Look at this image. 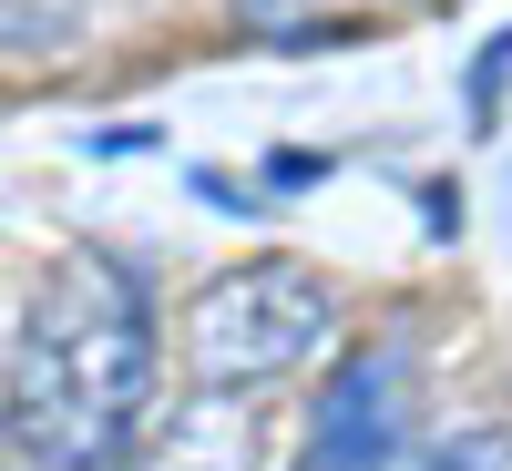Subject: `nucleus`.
<instances>
[{"instance_id": "nucleus-1", "label": "nucleus", "mask_w": 512, "mask_h": 471, "mask_svg": "<svg viewBox=\"0 0 512 471\" xmlns=\"http://www.w3.org/2000/svg\"><path fill=\"white\" fill-rule=\"evenodd\" d=\"M154 420V308L134 267L113 256H62L31 297L0 431L41 471H113Z\"/></svg>"}, {"instance_id": "nucleus-2", "label": "nucleus", "mask_w": 512, "mask_h": 471, "mask_svg": "<svg viewBox=\"0 0 512 471\" xmlns=\"http://www.w3.org/2000/svg\"><path fill=\"white\" fill-rule=\"evenodd\" d=\"M328 338H338V297L287 256H246L185 308V369L205 390H277Z\"/></svg>"}, {"instance_id": "nucleus-3", "label": "nucleus", "mask_w": 512, "mask_h": 471, "mask_svg": "<svg viewBox=\"0 0 512 471\" xmlns=\"http://www.w3.org/2000/svg\"><path fill=\"white\" fill-rule=\"evenodd\" d=\"M390 451H400V359L390 349H359L349 369L328 379L297 471H390Z\"/></svg>"}, {"instance_id": "nucleus-4", "label": "nucleus", "mask_w": 512, "mask_h": 471, "mask_svg": "<svg viewBox=\"0 0 512 471\" xmlns=\"http://www.w3.org/2000/svg\"><path fill=\"white\" fill-rule=\"evenodd\" d=\"M82 21H93V0H0V52H41Z\"/></svg>"}, {"instance_id": "nucleus-5", "label": "nucleus", "mask_w": 512, "mask_h": 471, "mask_svg": "<svg viewBox=\"0 0 512 471\" xmlns=\"http://www.w3.org/2000/svg\"><path fill=\"white\" fill-rule=\"evenodd\" d=\"M236 11H246V21H277V31H287V21H318L328 0H236Z\"/></svg>"}, {"instance_id": "nucleus-6", "label": "nucleus", "mask_w": 512, "mask_h": 471, "mask_svg": "<svg viewBox=\"0 0 512 471\" xmlns=\"http://www.w3.org/2000/svg\"><path fill=\"white\" fill-rule=\"evenodd\" d=\"M431 471H482V451H441V461H431Z\"/></svg>"}]
</instances>
